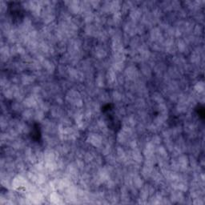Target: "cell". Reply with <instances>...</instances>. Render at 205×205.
<instances>
[{"instance_id":"obj_1","label":"cell","mask_w":205,"mask_h":205,"mask_svg":"<svg viewBox=\"0 0 205 205\" xmlns=\"http://www.w3.org/2000/svg\"><path fill=\"white\" fill-rule=\"evenodd\" d=\"M195 90L199 93H202L204 90V84L203 82H199V83L196 84L195 86Z\"/></svg>"}]
</instances>
